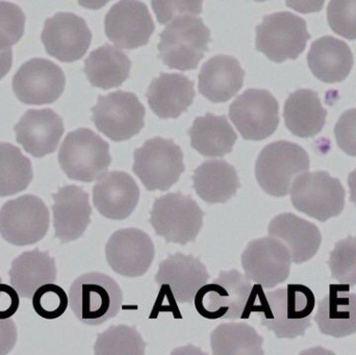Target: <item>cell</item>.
Listing matches in <instances>:
<instances>
[{
  "label": "cell",
  "mask_w": 356,
  "mask_h": 355,
  "mask_svg": "<svg viewBox=\"0 0 356 355\" xmlns=\"http://www.w3.org/2000/svg\"><path fill=\"white\" fill-rule=\"evenodd\" d=\"M131 68V60L124 52L106 44L90 53L83 72L93 87L110 90L129 79Z\"/></svg>",
  "instance_id": "1f68e13d"
},
{
  "label": "cell",
  "mask_w": 356,
  "mask_h": 355,
  "mask_svg": "<svg viewBox=\"0 0 356 355\" xmlns=\"http://www.w3.org/2000/svg\"><path fill=\"white\" fill-rule=\"evenodd\" d=\"M292 256L288 247L273 237L254 240L242 256L247 279L265 289H272L288 279Z\"/></svg>",
  "instance_id": "5bb4252c"
},
{
  "label": "cell",
  "mask_w": 356,
  "mask_h": 355,
  "mask_svg": "<svg viewBox=\"0 0 356 355\" xmlns=\"http://www.w3.org/2000/svg\"><path fill=\"white\" fill-rule=\"evenodd\" d=\"M54 231L62 243L81 238L91 222L92 208L89 195L81 187L66 185L54 194Z\"/></svg>",
  "instance_id": "7402d4cb"
},
{
  "label": "cell",
  "mask_w": 356,
  "mask_h": 355,
  "mask_svg": "<svg viewBox=\"0 0 356 355\" xmlns=\"http://www.w3.org/2000/svg\"><path fill=\"white\" fill-rule=\"evenodd\" d=\"M17 342V329L10 319H0V355L12 352Z\"/></svg>",
  "instance_id": "7bdbcfd3"
},
{
  "label": "cell",
  "mask_w": 356,
  "mask_h": 355,
  "mask_svg": "<svg viewBox=\"0 0 356 355\" xmlns=\"http://www.w3.org/2000/svg\"><path fill=\"white\" fill-rule=\"evenodd\" d=\"M33 308L46 320H54L65 314L69 306V296L60 286L46 283L33 294Z\"/></svg>",
  "instance_id": "8d00e7d4"
},
{
  "label": "cell",
  "mask_w": 356,
  "mask_h": 355,
  "mask_svg": "<svg viewBox=\"0 0 356 355\" xmlns=\"http://www.w3.org/2000/svg\"><path fill=\"white\" fill-rule=\"evenodd\" d=\"M264 339L245 323L219 325L211 336L215 355H263Z\"/></svg>",
  "instance_id": "d6a6232c"
},
{
  "label": "cell",
  "mask_w": 356,
  "mask_h": 355,
  "mask_svg": "<svg viewBox=\"0 0 356 355\" xmlns=\"http://www.w3.org/2000/svg\"><path fill=\"white\" fill-rule=\"evenodd\" d=\"M106 256L115 272L131 279L140 277L152 266L154 258V242L140 229H120L108 240Z\"/></svg>",
  "instance_id": "ac0fdd59"
},
{
  "label": "cell",
  "mask_w": 356,
  "mask_h": 355,
  "mask_svg": "<svg viewBox=\"0 0 356 355\" xmlns=\"http://www.w3.org/2000/svg\"><path fill=\"white\" fill-rule=\"evenodd\" d=\"M12 48H0V81L8 74L12 68Z\"/></svg>",
  "instance_id": "f6af8a7d"
},
{
  "label": "cell",
  "mask_w": 356,
  "mask_h": 355,
  "mask_svg": "<svg viewBox=\"0 0 356 355\" xmlns=\"http://www.w3.org/2000/svg\"><path fill=\"white\" fill-rule=\"evenodd\" d=\"M24 29L25 15L20 6L0 1V48H10L18 43Z\"/></svg>",
  "instance_id": "74e56055"
},
{
  "label": "cell",
  "mask_w": 356,
  "mask_h": 355,
  "mask_svg": "<svg viewBox=\"0 0 356 355\" xmlns=\"http://www.w3.org/2000/svg\"><path fill=\"white\" fill-rule=\"evenodd\" d=\"M255 31V47L275 63L296 60L311 39L305 19L290 12L267 15Z\"/></svg>",
  "instance_id": "9c48e42d"
},
{
  "label": "cell",
  "mask_w": 356,
  "mask_h": 355,
  "mask_svg": "<svg viewBox=\"0 0 356 355\" xmlns=\"http://www.w3.org/2000/svg\"><path fill=\"white\" fill-rule=\"evenodd\" d=\"M14 129L17 142L27 154L35 158H44L58 148L64 133V122L50 108L29 110Z\"/></svg>",
  "instance_id": "d6986e66"
},
{
  "label": "cell",
  "mask_w": 356,
  "mask_h": 355,
  "mask_svg": "<svg viewBox=\"0 0 356 355\" xmlns=\"http://www.w3.org/2000/svg\"><path fill=\"white\" fill-rule=\"evenodd\" d=\"M195 95L194 83L178 73H161L146 93L152 112L162 119L178 118L192 106Z\"/></svg>",
  "instance_id": "603a6c76"
},
{
  "label": "cell",
  "mask_w": 356,
  "mask_h": 355,
  "mask_svg": "<svg viewBox=\"0 0 356 355\" xmlns=\"http://www.w3.org/2000/svg\"><path fill=\"white\" fill-rule=\"evenodd\" d=\"M0 283H1V277H0Z\"/></svg>",
  "instance_id": "681fc988"
},
{
  "label": "cell",
  "mask_w": 356,
  "mask_h": 355,
  "mask_svg": "<svg viewBox=\"0 0 356 355\" xmlns=\"http://www.w3.org/2000/svg\"><path fill=\"white\" fill-rule=\"evenodd\" d=\"M327 20L337 35L356 40V0H330Z\"/></svg>",
  "instance_id": "f35d334b"
},
{
  "label": "cell",
  "mask_w": 356,
  "mask_h": 355,
  "mask_svg": "<svg viewBox=\"0 0 356 355\" xmlns=\"http://www.w3.org/2000/svg\"><path fill=\"white\" fill-rule=\"evenodd\" d=\"M160 39L159 58L170 69L190 71L209 50L211 31L200 18L186 15L173 19Z\"/></svg>",
  "instance_id": "277c9868"
},
{
  "label": "cell",
  "mask_w": 356,
  "mask_h": 355,
  "mask_svg": "<svg viewBox=\"0 0 356 355\" xmlns=\"http://www.w3.org/2000/svg\"><path fill=\"white\" fill-rule=\"evenodd\" d=\"M145 346L136 329L117 325L98 336L94 352L97 355H143Z\"/></svg>",
  "instance_id": "e575fe53"
},
{
  "label": "cell",
  "mask_w": 356,
  "mask_h": 355,
  "mask_svg": "<svg viewBox=\"0 0 356 355\" xmlns=\"http://www.w3.org/2000/svg\"><path fill=\"white\" fill-rule=\"evenodd\" d=\"M58 163L73 181L92 183L108 173L112 163L110 145L89 129H79L67 135L58 152Z\"/></svg>",
  "instance_id": "5b68a950"
},
{
  "label": "cell",
  "mask_w": 356,
  "mask_h": 355,
  "mask_svg": "<svg viewBox=\"0 0 356 355\" xmlns=\"http://www.w3.org/2000/svg\"><path fill=\"white\" fill-rule=\"evenodd\" d=\"M309 154L301 146L277 141L266 146L255 164V176L261 189L273 196L284 197L290 193L293 181L309 170Z\"/></svg>",
  "instance_id": "8992f818"
},
{
  "label": "cell",
  "mask_w": 356,
  "mask_h": 355,
  "mask_svg": "<svg viewBox=\"0 0 356 355\" xmlns=\"http://www.w3.org/2000/svg\"><path fill=\"white\" fill-rule=\"evenodd\" d=\"M110 1L111 0H79V4L83 8H89V10H99Z\"/></svg>",
  "instance_id": "bcb514c9"
},
{
  "label": "cell",
  "mask_w": 356,
  "mask_h": 355,
  "mask_svg": "<svg viewBox=\"0 0 356 355\" xmlns=\"http://www.w3.org/2000/svg\"><path fill=\"white\" fill-rule=\"evenodd\" d=\"M209 279V272L199 258L177 252L161 263L156 281L170 290L175 302L191 304Z\"/></svg>",
  "instance_id": "44dd1931"
},
{
  "label": "cell",
  "mask_w": 356,
  "mask_h": 355,
  "mask_svg": "<svg viewBox=\"0 0 356 355\" xmlns=\"http://www.w3.org/2000/svg\"><path fill=\"white\" fill-rule=\"evenodd\" d=\"M92 113L96 129L114 142L127 141L144 127L145 108L131 92L116 91L99 96Z\"/></svg>",
  "instance_id": "8fae6325"
},
{
  "label": "cell",
  "mask_w": 356,
  "mask_h": 355,
  "mask_svg": "<svg viewBox=\"0 0 356 355\" xmlns=\"http://www.w3.org/2000/svg\"><path fill=\"white\" fill-rule=\"evenodd\" d=\"M268 233L288 247L295 264L314 258L322 243L321 233L315 224L290 213L276 216L270 222Z\"/></svg>",
  "instance_id": "cb8c5ba5"
},
{
  "label": "cell",
  "mask_w": 356,
  "mask_h": 355,
  "mask_svg": "<svg viewBox=\"0 0 356 355\" xmlns=\"http://www.w3.org/2000/svg\"><path fill=\"white\" fill-rule=\"evenodd\" d=\"M122 302L118 283L99 272L81 275L69 290V306L83 324H104L117 316Z\"/></svg>",
  "instance_id": "3957f363"
},
{
  "label": "cell",
  "mask_w": 356,
  "mask_h": 355,
  "mask_svg": "<svg viewBox=\"0 0 356 355\" xmlns=\"http://www.w3.org/2000/svg\"><path fill=\"white\" fill-rule=\"evenodd\" d=\"M197 195L207 204H225L240 188L236 169L224 160L201 164L193 176Z\"/></svg>",
  "instance_id": "4dcf8cb0"
},
{
  "label": "cell",
  "mask_w": 356,
  "mask_h": 355,
  "mask_svg": "<svg viewBox=\"0 0 356 355\" xmlns=\"http://www.w3.org/2000/svg\"><path fill=\"white\" fill-rule=\"evenodd\" d=\"M191 145L205 158H223L232 152L238 135L226 116L207 113L197 117L188 129Z\"/></svg>",
  "instance_id": "f546056e"
},
{
  "label": "cell",
  "mask_w": 356,
  "mask_h": 355,
  "mask_svg": "<svg viewBox=\"0 0 356 355\" xmlns=\"http://www.w3.org/2000/svg\"><path fill=\"white\" fill-rule=\"evenodd\" d=\"M290 194L297 210L320 222L339 216L344 210V188L325 171L301 173L293 181Z\"/></svg>",
  "instance_id": "52a82bcc"
},
{
  "label": "cell",
  "mask_w": 356,
  "mask_h": 355,
  "mask_svg": "<svg viewBox=\"0 0 356 355\" xmlns=\"http://www.w3.org/2000/svg\"><path fill=\"white\" fill-rule=\"evenodd\" d=\"M339 148L350 156H356V108L346 110L334 127Z\"/></svg>",
  "instance_id": "60d3db41"
},
{
  "label": "cell",
  "mask_w": 356,
  "mask_h": 355,
  "mask_svg": "<svg viewBox=\"0 0 356 355\" xmlns=\"http://www.w3.org/2000/svg\"><path fill=\"white\" fill-rule=\"evenodd\" d=\"M134 158V173L148 191H168L184 171V154L172 140H148L135 150Z\"/></svg>",
  "instance_id": "ba28073f"
},
{
  "label": "cell",
  "mask_w": 356,
  "mask_h": 355,
  "mask_svg": "<svg viewBox=\"0 0 356 355\" xmlns=\"http://www.w3.org/2000/svg\"><path fill=\"white\" fill-rule=\"evenodd\" d=\"M49 222V210L37 196L8 200L0 210V235L13 245H33L41 241Z\"/></svg>",
  "instance_id": "7c38bea8"
},
{
  "label": "cell",
  "mask_w": 356,
  "mask_h": 355,
  "mask_svg": "<svg viewBox=\"0 0 356 355\" xmlns=\"http://www.w3.org/2000/svg\"><path fill=\"white\" fill-rule=\"evenodd\" d=\"M33 177L31 160L16 146L0 143V197L24 191Z\"/></svg>",
  "instance_id": "836d02e7"
},
{
  "label": "cell",
  "mask_w": 356,
  "mask_h": 355,
  "mask_svg": "<svg viewBox=\"0 0 356 355\" xmlns=\"http://www.w3.org/2000/svg\"><path fill=\"white\" fill-rule=\"evenodd\" d=\"M327 110L313 90L299 89L290 94L284 108L286 129L299 138L315 137L326 123Z\"/></svg>",
  "instance_id": "83f0119b"
},
{
  "label": "cell",
  "mask_w": 356,
  "mask_h": 355,
  "mask_svg": "<svg viewBox=\"0 0 356 355\" xmlns=\"http://www.w3.org/2000/svg\"><path fill=\"white\" fill-rule=\"evenodd\" d=\"M255 286L238 270L222 271L213 283H205L195 295V308L203 318L248 319Z\"/></svg>",
  "instance_id": "7a4b0ae2"
},
{
  "label": "cell",
  "mask_w": 356,
  "mask_h": 355,
  "mask_svg": "<svg viewBox=\"0 0 356 355\" xmlns=\"http://www.w3.org/2000/svg\"><path fill=\"white\" fill-rule=\"evenodd\" d=\"M324 2L325 0H286V6L301 14L320 12L323 8Z\"/></svg>",
  "instance_id": "ee69618b"
},
{
  "label": "cell",
  "mask_w": 356,
  "mask_h": 355,
  "mask_svg": "<svg viewBox=\"0 0 356 355\" xmlns=\"http://www.w3.org/2000/svg\"><path fill=\"white\" fill-rule=\"evenodd\" d=\"M66 85L64 71L46 58H33L19 68L13 79V91L25 104L42 106L56 102Z\"/></svg>",
  "instance_id": "9a60e30c"
},
{
  "label": "cell",
  "mask_w": 356,
  "mask_h": 355,
  "mask_svg": "<svg viewBox=\"0 0 356 355\" xmlns=\"http://www.w3.org/2000/svg\"><path fill=\"white\" fill-rule=\"evenodd\" d=\"M253 1L264 2V1H267V0H253Z\"/></svg>",
  "instance_id": "c3c4849f"
},
{
  "label": "cell",
  "mask_w": 356,
  "mask_h": 355,
  "mask_svg": "<svg viewBox=\"0 0 356 355\" xmlns=\"http://www.w3.org/2000/svg\"><path fill=\"white\" fill-rule=\"evenodd\" d=\"M229 118L248 141L273 135L280 124V104L267 90L248 89L230 104Z\"/></svg>",
  "instance_id": "4fadbf2b"
},
{
  "label": "cell",
  "mask_w": 356,
  "mask_h": 355,
  "mask_svg": "<svg viewBox=\"0 0 356 355\" xmlns=\"http://www.w3.org/2000/svg\"><path fill=\"white\" fill-rule=\"evenodd\" d=\"M8 275L10 286L19 296L31 299L42 286L56 281V262L48 252L40 251L37 248L15 258Z\"/></svg>",
  "instance_id": "f1b7e54d"
},
{
  "label": "cell",
  "mask_w": 356,
  "mask_h": 355,
  "mask_svg": "<svg viewBox=\"0 0 356 355\" xmlns=\"http://www.w3.org/2000/svg\"><path fill=\"white\" fill-rule=\"evenodd\" d=\"M154 28L149 10L140 0H120L104 19L106 37L117 47L124 49L147 45Z\"/></svg>",
  "instance_id": "2e32d148"
},
{
  "label": "cell",
  "mask_w": 356,
  "mask_h": 355,
  "mask_svg": "<svg viewBox=\"0 0 356 355\" xmlns=\"http://www.w3.org/2000/svg\"><path fill=\"white\" fill-rule=\"evenodd\" d=\"M202 4L203 0H152V8L161 24H167L177 17L201 14Z\"/></svg>",
  "instance_id": "ab89813d"
},
{
  "label": "cell",
  "mask_w": 356,
  "mask_h": 355,
  "mask_svg": "<svg viewBox=\"0 0 356 355\" xmlns=\"http://www.w3.org/2000/svg\"><path fill=\"white\" fill-rule=\"evenodd\" d=\"M18 292L12 286L0 283V319H10L16 314L20 304Z\"/></svg>",
  "instance_id": "b9f144b4"
},
{
  "label": "cell",
  "mask_w": 356,
  "mask_h": 355,
  "mask_svg": "<svg viewBox=\"0 0 356 355\" xmlns=\"http://www.w3.org/2000/svg\"><path fill=\"white\" fill-rule=\"evenodd\" d=\"M332 279L341 285L356 286V238L341 240L328 261Z\"/></svg>",
  "instance_id": "d590c367"
},
{
  "label": "cell",
  "mask_w": 356,
  "mask_h": 355,
  "mask_svg": "<svg viewBox=\"0 0 356 355\" xmlns=\"http://www.w3.org/2000/svg\"><path fill=\"white\" fill-rule=\"evenodd\" d=\"M140 189L135 179L125 172L113 171L98 179L93 188L96 210L111 220H124L137 208Z\"/></svg>",
  "instance_id": "ffe728a7"
},
{
  "label": "cell",
  "mask_w": 356,
  "mask_h": 355,
  "mask_svg": "<svg viewBox=\"0 0 356 355\" xmlns=\"http://www.w3.org/2000/svg\"><path fill=\"white\" fill-rule=\"evenodd\" d=\"M348 185L350 188V201L356 206V169L349 174Z\"/></svg>",
  "instance_id": "7dc6e473"
},
{
  "label": "cell",
  "mask_w": 356,
  "mask_h": 355,
  "mask_svg": "<svg viewBox=\"0 0 356 355\" xmlns=\"http://www.w3.org/2000/svg\"><path fill=\"white\" fill-rule=\"evenodd\" d=\"M353 54L348 44L325 35L312 44L307 64L313 74L326 83H341L350 74Z\"/></svg>",
  "instance_id": "4316f807"
},
{
  "label": "cell",
  "mask_w": 356,
  "mask_h": 355,
  "mask_svg": "<svg viewBox=\"0 0 356 355\" xmlns=\"http://www.w3.org/2000/svg\"><path fill=\"white\" fill-rule=\"evenodd\" d=\"M315 306V295L305 286L289 285L264 293L257 283L251 312L259 313L261 324L278 339H295L311 327Z\"/></svg>",
  "instance_id": "6da1fadb"
},
{
  "label": "cell",
  "mask_w": 356,
  "mask_h": 355,
  "mask_svg": "<svg viewBox=\"0 0 356 355\" xmlns=\"http://www.w3.org/2000/svg\"><path fill=\"white\" fill-rule=\"evenodd\" d=\"M41 39L50 56L60 62L72 63L87 53L92 33L81 17L62 12L46 19Z\"/></svg>",
  "instance_id": "e0dca14e"
},
{
  "label": "cell",
  "mask_w": 356,
  "mask_h": 355,
  "mask_svg": "<svg viewBox=\"0 0 356 355\" xmlns=\"http://www.w3.org/2000/svg\"><path fill=\"white\" fill-rule=\"evenodd\" d=\"M315 319L324 335L340 339L356 333V294L346 285L330 286L328 295L318 302Z\"/></svg>",
  "instance_id": "484cf974"
},
{
  "label": "cell",
  "mask_w": 356,
  "mask_h": 355,
  "mask_svg": "<svg viewBox=\"0 0 356 355\" xmlns=\"http://www.w3.org/2000/svg\"><path fill=\"white\" fill-rule=\"evenodd\" d=\"M244 76L245 71L236 58L219 54L203 64L198 90L209 101H228L242 89Z\"/></svg>",
  "instance_id": "d4e9b609"
},
{
  "label": "cell",
  "mask_w": 356,
  "mask_h": 355,
  "mask_svg": "<svg viewBox=\"0 0 356 355\" xmlns=\"http://www.w3.org/2000/svg\"><path fill=\"white\" fill-rule=\"evenodd\" d=\"M150 223L156 235L168 243L186 245L194 242L200 233L203 213L190 196L170 193L154 201Z\"/></svg>",
  "instance_id": "30bf717a"
}]
</instances>
